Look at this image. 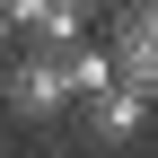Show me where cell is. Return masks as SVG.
Segmentation results:
<instances>
[{
    "instance_id": "6da1fadb",
    "label": "cell",
    "mask_w": 158,
    "mask_h": 158,
    "mask_svg": "<svg viewBox=\"0 0 158 158\" xmlns=\"http://www.w3.org/2000/svg\"><path fill=\"white\" fill-rule=\"evenodd\" d=\"M97 44H106V62H114V88H132V97L158 106V0H114Z\"/></svg>"
},
{
    "instance_id": "7a4b0ae2",
    "label": "cell",
    "mask_w": 158,
    "mask_h": 158,
    "mask_svg": "<svg viewBox=\"0 0 158 158\" xmlns=\"http://www.w3.org/2000/svg\"><path fill=\"white\" fill-rule=\"evenodd\" d=\"M0 114H9V123H35V132H53L70 114V88H62V70H53V53L9 44V62H0Z\"/></svg>"
},
{
    "instance_id": "3957f363",
    "label": "cell",
    "mask_w": 158,
    "mask_h": 158,
    "mask_svg": "<svg viewBox=\"0 0 158 158\" xmlns=\"http://www.w3.org/2000/svg\"><path fill=\"white\" fill-rule=\"evenodd\" d=\"M70 114H79V149H132L149 132V97H132V88H88V97H70Z\"/></svg>"
},
{
    "instance_id": "277c9868",
    "label": "cell",
    "mask_w": 158,
    "mask_h": 158,
    "mask_svg": "<svg viewBox=\"0 0 158 158\" xmlns=\"http://www.w3.org/2000/svg\"><path fill=\"white\" fill-rule=\"evenodd\" d=\"M53 70H62V88H70V97H88V88H106V79H114V62H106V44H97V35L62 44V53H53Z\"/></svg>"
},
{
    "instance_id": "5b68a950",
    "label": "cell",
    "mask_w": 158,
    "mask_h": 158,
    "mask_svg": "<svg viewBox=\"0 0 158 158\" xmlns=\"http://www.w3.org/2000/svg\"><path fill=\"white\" fill-rule=\"evenodd\" d=\"M62 9H70V18H106L114 0H62Z\"/></svg>"
},
{
    "instance_id": "8992f818",
    "label": "cell",
    "mask_w": 158,
    "mask_h": 158,
    "mask_svg": "<svg viewBox=\"0 0 158 158\" xmlns=\"http://www.w3.org/2000/svg\"><path fill=\"white\" fill-rule=\"evenodd\" d=\"M44 158H88V149H79V141H53V149H44Z\"/></svg>"
},
{
    "instance_id": "52a82bcc",
    "label": "cell",
    "mask_w": 158,
    "mask_h": 158,
    "mask_svg": "<svg viewBox=\"0 0 158 158\" xmlns=\"http://www.w3.org/2000/svg\"><path fill=\"white\" fill-rule=\"evenodd\" d=\"M0 62H9V35H0Z\"/></svg>"
},
{
    "instance_id": "ba28073f",
    "label": "cell",
    "mask_w": 158,
    "mask_h": 158,
    "mask_svg": "<svg viewBox=\"0 0 158 158\" xmlns=\"http://www.w3.org/2000/svg\"><path fill=\"white\" fill-rule=\"evenodd\" d=\"M0 158H9V149H0Z\"/></svg>"
}]
</instances>
